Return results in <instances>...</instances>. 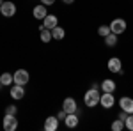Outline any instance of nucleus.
Here are the masks:
<instances>
[{
  "instance_id": "obj_1",
  "label": "nucleus",
  "mask_w": 133,
  "mask_h": 131,
  "mask_svg": "<svg viewBox=\"0 0 133 131\" xmlns=\"http://www.w3.org/2000/svg\"><path fill=\"white\" fill-rule=\"evenodd\" d=\"M99 98H101L99 89L91 87L89 91L83 94V105H85L87 108H94V106H98V105H99Z\"/></svg>"
},
{
  "instance_id": "obj_2",
  "label": "nucleus",
  "mask_w": 133,
  "mask_h": 131,
  "mask_svg": "<svg viewBox=\"0 0 133 131\" xmlns=\"http://www.w3.org/2000/svg\"><path fill=\"white\" fill-rule=\"evenodd\" d=\"M126 29H128V23H126L124 18H115V20L110 21V30H112L114 34H117V36L124 34Z\"/></svg>"
},
{
  "instance_id": "obj_3",
  "label": "nucleus",
  "mask_w": 133,
  "mask_h": 131,
  "mask_svg": "<svg viewBox=\"0 0 133 131\" xmlns=\"http://www.w3.org/2000/svg\"><path fill=\"white\" fill-rule=\"evenodd\" d=\"M0 14L4 18H12L16 14V4L11 0H4V4L0 5Z\"/></svg>"
},
{
  "instance_id": "obj_4",
  "label": "nucleus",
  "mask_w": 133,
  "mask_h": 131,
  "mask_svg": "<svg viewBox=\"0 0 133 131\" xmlns=\"http://www.w3.org/2000/svg\"><path fill=\"white\" fill-rule=\"evenodd\" d=\"M107 69L114 74H123V62L119 57H110L107 62Z\"/></svg>"
},
{
  "instance_id": "obj_5",
  "label": "nucleus",
  "mask_w": 133,
  "mask_h": 131,
  "mask_svg": "<svg viewBox=\"0 0 133 131\" xmlns=\"http://www.w3.org/2000/svg\"><path fill=\"white\" fill-rule=\"evenodd\" d=\"M2 126H4V129H5V131H16V129H18V119H16V115L4 113Z\"/></svg>"
},
{
  "instance_id": "obj_6",
  "label": "nucleus",
  "mask_w": 133,
  "mask_h": 131,
  "mask_svg": "<svg viewBox=\"0 0 133 131\" xmlns=\"http://www.w3.org/2000/svg\"><path fill=\"white\" fill-rule=\"evenodd\" d=\"M12 78H14V83H18V85H27L30 81V74L27 69H16L12 73Z\"/></svg>"
},
{
  "instance_id": "obj_7",
  "label": "nucleus",
  "mask_w": 133,
  "mask_h": 131,
  "mask_svg": "<svg viewBox=\"0 0 133 131\" xmlns=\"http://www.w3.org/2000/svg\"><path fill=\"white\" fill-rule=\"evenodd\" d=\"M114 105H115V96H114V92H101L99 106H103L105 110H110Z\"/></svg>"
},
{
  "instance_id": "obj_8",
  "label": "nucleus",
  "mask_w": 133,
  "mask_h": 131,
  "mask_svg": "<svg viewBox=\"0 0 133 131\" xmlns=\"http://www.w3.org/2000/svg\"><path fill=\"white\" fill-rule=\"evenodd\" d=\"M62 110L66 112V113H80L78 103H76L75 98H66V99L62 101Z\"/></svg>"
},
{
  "instance_id": "obj_9",
  "label": "nucleus",
  "mask_w": 133,
  "mask_h": 131,
  "mask_svg": "<svg viewBox=\"0 0 133 131\" xmlns=\"http://www.w3.org/2000/svg\"><path fill=\"white\" fill-rule=\"evenodd\" d=\"M59 119H57V115H48L46 119H44V124H43V129L44 131H57L59 129Z\"/></svg>"
},
{
  "instance_id": "obj_10",
  "label": "nucleus",
  "mask_w": 133,
  "mask_h": 131,
  "mask_svg": "<svg viewBox=\"0 0 133 131\" xmlns=\"http://www.w3.org/2000/svg\"><path fill=\"white\" fill-rule=\"evenodd\" d=\"M9 94H11V98H12L14 101L23 99V98H25V85H18V83H12V87H11Z\"/></svg>"
},
{
  "instance_id": "obj_11",
  "label": "nucleus",
  "mask_w": 133,
  "mask_h": 131,
  "mask_svg": "<svg viewBox=\"0 0 133 131\" xmlns=\"http://www.w3.org/2000/svg\"><path fill=\"white\" fill-rule=\"evenodd\" d=\"M119 106H121V110H124L126 113H133V98L123 96V98L119 99Z\"/></svg>"
},
{
  "instance_id": "obj_12",
  "label": "nucleus",
  "mask_w": 133,
  "mask_h": 131,
  "mask_svg": "<svg viewBox=\"0 0 133 131\" xmlns=\"http://www.w3.org/2000/svg\"><path fill=\"white\" fill-rule=\"evenodd\" d=\"M46 14H48V9H46V5H34V9H32V16L36 18V20H44L46 18Z\"/></svg>"
},
{
  "instance_id": "obj_13",
  "label": "nucleus",
  "mask_w": 133,
  "mask_h": 131,
  "mask_svg": "<svg viewBox=\"0 0 133 131\" xmlns=\"http://www.w3.org/2000/svg\"><path fill=\"white\" fill-rule=\"evenodd\" d=\"M115 89H117V83L112 78H107L99 83V91L101 92H115Z\"/></svg>"
},
{
  "instance_id": "obj_14",
  "label": "nucleus",
  "mask_w": 133,
  "mask_h": 131,
  "mask_svg": "<svg viewBox=\"0 0 133 131\" xmlns=\"http://www.w3.org/2000/svg\"><path fill=\"white\" fill-rule=\"evenodd\" d=\"M43 25H44V29H55L57 25H59V18L55 16V14H46V18L43 20Z\"/></svg>"
},
{
  "instance_id": "obj_15",
  "label": "nucleus",
  "mask_w": 133,
  "mask_h": 131,
  "mask_svg": "<svg viewBox=\"0 0 133 131\" xmlns=\"http://www.w3.org/2000/svg\"><path fill=\"white\" fill-rule=\"evenodd\" d=\"M78 113H68L66 115V119H64V124H66V128H76L78 126Z\"/></svg>"
},
{
  "instance_id": "obj_16",
  "label": "nucleus",
  "mask_w": 133,
  "mask_h": 131,
  "mask_svg": "<svg viewBox=\"0 0 133 131\" xmlns=\"http://www.w3.org/2000/svg\"><path fill=\"white\" fill-rule=\"evenodd\" d=\"M51 37H53L55 41H62L64 37H66V30L62 29L61 25H57L55 29H51Z\"/></svg>"
},
{
  "instance_id": "obj_17",
  "label": "nucleus",
  "mask_w": 133,
  "mask_h": 131,
  "mask_svg": "<svg viewBox=\"0 0 133 131\" xmlns=\"http://www.w3.org/2000/svg\"><path fill=\"white\" fill-rule=\"evenodd\" d=\"M0 83L4 85V87H9V85H12L14 83V78H12V73H2L0 74Z\"/></svg>"
},
{
  "instance_id": "obj_18",
  "label": "nucleus",
  "mask_w": 133,
  "mask_h": 131,
  "mask_svg": "<svg viewBox=\"0 0 133 131\" xmlns=\"http://www.w3.org/2000/svg\"><path fill=\"white\" fill-rule=\"evenodd\" d=\"M103 39H105V44H107L108 48H114V46L117 44V41H119V36L114 34V32H110V34H108L107 37H103Z\"/></svg>"
},
{
  "instance_id": "obj_19",
  "label": "nucleus",
  "mask_w": 133,
  "mask_h": 131,
  "mask_svg": "<svg viewBox=\"0 0 133 131\" xmlns=\"http://www.w3.org/2000/svg\"><path fill=\"white\" fill-rule=\"evenodd\" d=\"M39 37H41V41L44 43V44H46V43H50V41L53 39V37H51V30H50V29H43Z\"/></svg>"
},
{
  "instance_id": "obj_20",
  "label": "nucleus",
  "mask_w": 133,
  "mask_h": 131,
  "mask_svg": "<svg viewBox=\"0 0 133 131\" xmlns=\"http://www.w3.org/2000/svg\"><path fill=\"white\" fill-rule=\"evenodd\" d=\"M112 131H123L124 129V121H121V119H115V121L112 122Z\"/></svg>"
},
{
  "instance_id": "obj_21",
  "label": "nucleus",
  "mask_w": 133,
  "mask_h": 131,
  "mask_svg": "<svg viewBox=\"0 0 133 131\" xmlns=\"http://www.w3.org/2000/svg\"><path fill=\"white\" fill-rule=\"evenodd\" d=\"M110 32H112L110 30V25H99V27H98V34H99L101 37H107Z\"/></svg>"
},
{
  "instance_id": "obj_22",
  "label": "nucleus",
  "mask_w": 133,
  "mask_h": 131,
  "mask_svg": "<svg viewBox=\"0 0 133 131\" xmlns=\"http://www.w3.org/2000/svg\"><path fill=\"white\" fill-rule=\"evenodd\" d=\"M124 128L133 131V113H128V117H126V121H124Z\"/></svg>"
},
{
  "instance_id": "obj_23",
  "label": "nucleus",
  "mask_w": 133,
  "mask_h": 131,
  "mask_svg": "<svg viewBox=\"0 0 133 131\" xmlns=\"http://www.w3.org/2000/svg\"><path fill=\"white\" fill-rule=\"evenodd\" d=\"M4 113H11V115H16V113H18V106H16V105H7Z\"/></svg>"
},
{
  "instance_id": "obj_24",
  "label": "nucleus",
  "mask_w": 133,
  "mask_h": 131,
  "mask_svg": "<svg viewBox=\"0 0 133 131\" xmlns=\"http://www.w3.org/2000/svg\"><path fill=\"white\" fill-rule=\"evenodd\" d=\"M66 115H68V113H66L64 110H61L59 113H57V119H59V121H64V119H66Z\"/></svg>"
},
{
  "instance_id": "obj_25",
  "label": "nucleus",
  "mask_w": 133,
  "mask_h": 131,
  "mask_svg": "<svg viewBox=\"0 0 133 131\" xmlns=\"http://www.w3.org/2000/svg\"><path fill=\"white\" fill-rule=\"evenodd\" d=\"M126 117H128V113H126L124 110H121V113L117 115V119H121V121H126Z\"/></svg>"
},
{
  "instance_id": "obj_26",
  "label": "nucleus",
  "mask_w": 133,
  "mask_h": 131,
  "mask_svg": "<svg viewBox=\"0 0 133 131\" xmlns=\"http://www.w3.org/2000/svg\"><path fill=\"white\" fill-rule=\"evenodd\" d=\"M39 2H41L43 5H53L55 4V0H39Z\"/></svg>"
},
{
  "instance_id": "obj_27",
  "label": "nucleus",
  "mask_w": 133,
  "mask_h": 131,
  "mask_svg": "<svg viewBox=\"0 0 133 131\" xmlns=\"http://www.w3.org/2000/svg\"><path fill=\"white\" fill-rule=\"evenodd\" d=\"M62 4H66V5H71V4H75V0H61Z\"/></svg>"
},
{
  "instance_id": "obj_28",
  "label": "nucleus",
  "mask_w": 133,
  "mask_h": 131,
  "mask_svg": "<svg viewBox=\"0 0 133 131\" xmlns=\"http://www.w3.org/2000/svg\"><path fill=\"white\" fill-rule=\"evenodd\" d=\"M2 89H4V85H2V83H0V91H2Z\"/></svg>"
},
{
  "instance_id": "obj_29",
  "label": "nucleus",
  "mask_w": 133,
  "mask_h": 131,
  "mask_svg": "<svg viewBox=\"0 0 133 131\" xmlns=\"http://www.w3.org/2000/svg\"><path fill=\"white\" fill-rule=\"evenodd\" d=\"M2 4H4V0H0V5H2Z\"/></svg>"
}]
</instances>
